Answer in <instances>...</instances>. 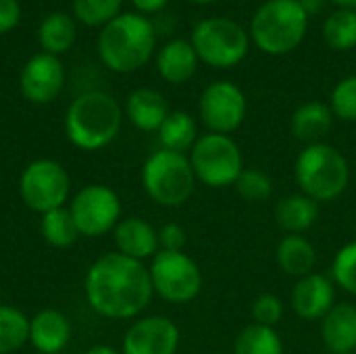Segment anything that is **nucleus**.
<instances>
[{"label": "nucleus", "instance_id": "f257e3e1", "mask_svg": "<svg viewBox=\"0 0 356 354\" xmlns=\"http://www.w3.org/2000/svg\"><path fill=\"white\" fill-rule=\"evenodd\" d=\"M83 292L94 313L119 321L142 315L154 296L148 267L117 250L90 265Z\"/></svg>", "mask_w": 356, "mask_h": 354}, {"label": "nucleus", "instance_id": "f03ea898", "mask_svg": "<svg viewBox=\"0 0 356 354\" xmlns=\"http://www.w3.org/2000/svg\"><path fill=\"white\" fill-rule=\"evenodd\" d=\"M102 65L115 73L142 69L156 50V29L140 13H121L98 33L96 44Z\"/></svg>", "mask_w": 356, "mask_h": 354}, {"label": "nucleus", "instance_id": "7ed1b4c3", "mask_svg": "<svg viewBox=\"0 0 356 354\" xmlns=\"http://www.w3.org/2000/svg\"><path fill=\"white\" fill-rule=\"evenodd\" d=\"M123 108L106 92L79 94L65 113L67 140L86 152L106 148L121 131Z\"/></svg>", "mask_w": 356, "mask_h": 354}, {"label": "nucleus", "instance_id": "20e7f679", "mask_svg": "<svg viewBox=\"0 0 356 354\" xmlns=\"http://www.w3.org/2000/svg\"><path fill=\"white\" fill-rule=\"evenodd\" d=\"M294 177L305 196L327 204L346 192L350 165L346 156L327 142L307 144L294 161Z\"/></svg>", "mask_w": 356, "mask_h": 354}, {"label": "nucleus", "instance_id": "39448f33", "mask_svg": "<svg viewBox=\"0 0 356 354\" xmlns=\"http://www.w3.org/2000/svg\"><path fill=\"white\" fill-rule=\"evenodd\" d=\"M309 15L296 0H267L250 19V40L259 50L282 56L296 50L307 38Z\"/></svg>", "mask_w": 356, "mask_h": 354}, {"label": "nucleus", "instance_id": "423d86ee", "mask_svg": "<svg viewBox=\"0 0 356 354\" xmlns=\"http://www.w3.org/2000/svg\"><path fill=\"white\" fill-rule=\"evenodd\" d=\"M196 184L188 154L159 148L142 165V188L159 207L177 209L186 204L194 194Z\"/></svg>", "mask_w": 356, "mask_h": 354}, {"label": "nucleus", "instance_id": "0eeeda50", "mask_svg": "<svg viewBox=\"0 0 356 354\" xmlns=\"http://www.w3.org/2000/svg\"><path fill=\"white\" fill-rule=\"evenodd\" d=\"M190 44L200 63L215 69H232L246 58L250 33L234 19L207 17L194 25Z\"/></svg>", "mask_w": 356, "mask_h": 354}, {"label": "nucleus", "instance_id": "6e6552de", "mask_svg": "<svg viewBox=\"0 0 356 354\" xmlns=\"http://www.w3.org/2000/svg\"><path fill=\"white\" fill-rule=\"evenodd\" d=\"M188 159L194 169L196 182L213 190L234 188L240 173L246 169L242 148L232 136L225 134L207 131L198 136Z\"/></svg>", "mask_w": 356, "mask_h": 354}, {"label": "nucleus", "instance_id": "1a4fd4ad", "mask_svg": "<svg viewBox=\"0 0 356 354\" xmlns=\"http://www.w3.org/2000/svg\"><path fill=\"white\" fill-rule=\"evenodd\" d=\"M152 290L169 305H188L202 292L204 277L198 263L184 250H159L148 265Z\"/></svg>", "mask_w": 356, "mask_h": 354}, {"label": "nucleus", "instance_id": "9d476101", "mask_svg": "<svg viewBox=\"0 0 356 354\" xmlns=\"http://www.w3.org/2000/svg\"><path fill=\"white\" fill-rule=\"evenodd\" d=\"M71 192L67 169L52 159L31 161L19 177V196L38 215L65 207Z\"/></svg>", "mask_w": 356, "mask_h": 354}, {"label": "nucleus", "instance_id": "9b49d317", "mask_svg": "<svg viewBox=\"0 0 356 354\" xmlns=\"http://www.w3.org/2000/svg\"><path fill=\"white\" fill-rule=\"evenodd\" d=\"M69 213L83 238H100L121 221V198L104 184H88L69 202Z\"/></svg>", "mask_w": 356, "mask_h": 354}, {"label": "nucleus", "instance_id": "f8f14e48", "mask_svg": "<svg viewBox=\"0 0 356 354\" xmlns=\"http://www.w3.org/2000/svg\"><path fill=\"white\" fill-rule=\"evenodd\" d=\"M248 102L240 86L227 79L213 81L204 88L198 100V115L202 125L213 134L232 136L246 119Z\"/></svg>", "mask_w": 356, "mask_h": 354}, {"label": "nucleus", "instance_id": "ddd939ff", "mask_svg": "<svg viewBox=\"0 0 356 354\" xmlns=\"http://www.w3.org/2000/svg\"><path fill=\"white\" fill-rule=\"evenodd\" d=\"M179 328L173 319L165 315L140 317L123 336V354H177L179 348Z\"/></svg>", "mask_w": 356, "mask_h": 354}, {"label": "nucleus", "instance_id": "4468645a", "mask_svg": "<svg viewBox=\"0 0 356 354\" xmlns=\"http://www.w3.org/2000/svg\"><path fill=\"white\" fill-rule=\"evenodd\" d=\"M65 86V67L58 56L48 52H38L27 58L21 69L19 88L27 102L48 104L52 102Z\"/></svg>", "mask_w": 356, "mask_h": 354}, {"label": "nucleus", "instance_id": "2eb2a0df", "mask_svg": "<svg viewBox=\"0 0 356 354\" xmlns=\"http://www.w3.org/2000/svg\"><path fill=\"white\" fill-rule=\"evenodd\" d=\"M290 305L296 317L305 321H321L336 305V284L323 273H309L296 280Z\"/></svg>", "mask_w": 356, "mask_h": 354}, {"label": "nucleus", "instance_id": "dca6fc26", "mask_svg": "<svg viewBox=\"0 0 356 354\" xmlns=\"http://www.w3.org/2000/svg\"><path fill=\"white\" fill-rule=\"evenodd\" d=\"M113 240L117 252L142 263L146 259H152L161 250L159 232L142 217L121 219L113 230Z\"/></svg>", "mask_w": 356, "mask_h": 354}, {"label": "nucleus", "instance_id": "f3484780", "mask_svg": "<svg viewBox=\"0 0 356 354\" xmlns=\"http://www.w3.org/2000/svg\"><path fill=\"white\" fill-rule=\"evenodd\" d=\"M71 340V323L65 313L44 309L29 319V344L40 354H60Z\"/></svg>", "mask_w": 356, "mask_h": 354}, {"label": "nucleus", "instance_id": "a211bd4d", "mask_svg": "<svg viewBox=\"0 0 356 354\" xmlns=\"http://www.w3.org/2000/svg\"><path fill=\"white\" fill-rule=\"evenodd\" d=\"M321 340L332 354L356 353V305L336 303L321 319Z\"/></svg>", "mask_w": 356, "mask_h": 354}, {"label": "nucleus", "instance_id": "6ab92c4d", "mask_svg": "<svg viewBox=\"0 0 356 354\" xmlns=\"http://www.w3.org/2000/svg\"><path fill=\"white\" fill-rule=\"evenodd\" d=\"M125 117L129 123L140 131H159L163 121L167 119L169 102L167 98L154 88H138L127 96L125 102Z\"/></svg>", "mask_w": 356, "mask_h": 354}, {"label": "nucleus", "instance_id": "aec40b11", "mask_svg": "<svg viewBox=\"0 0 356 354\" xmlns=\"http://www.w3.org/2000/svg\"><path fill=\"white\" fill-rule=\"evenodd\" d=\"M198 54L190 40L184 38H173L156 54V71L159 75L169 81V83H186L194 77L198 69Z\"/></svg>", "mask_w": 356, "mask_h": 354}, {"label": "nucleus", "instance_id": "412c9836", "mask_svg": "<svg viewBox=\"0 0 356 354\" xmlns=\"http://www.w3.org/2000/svg\"><path fill=\"white\" fill-rule=\"evenodd\" d=\"M334 113L330 104L319 102V100H309L302 102L290 117V129L296 140H300L305 146L307 144H317L323 142V138L330 134L334 125Z\"/></svg>", "mask_w": 356, "mask_h": 354}, {"label": "nucleus", "instance_id": "4be33fe9", "mask_svg": "<svg viewBox=\"0 0 356 354\" xmlns=\"http://www.w3.org/2000/svg\"><path fill=\"white\" fill-rule=\"evenodd\" d=\"M321 204L313 198L298 194H288L277 200L275 204V221L282 232L286 234H300L305 236L319 219Z\"/></svg>", "mask_w": 356, "mask_h": 354}, {"label": "nucleus", "instance_id": "5701e85b", "mask_svg": "<svg viewBox=\"0 0 356 354\" xmlns=\"http://www.w3.org/2000/svg\"><path fill=\"white\" fill-rule=\"evenodd\" d=\"M275 263L286 275L300 280V277L313 273V269L317 265V250L307 236L286 234L277 242Z\"/></svg>", "mask_w": 356, "mask_h": 354}, {"label": "nucleus", "instance_id": "b1692460", "mask_svg": "<svg viewBox=\"0 0 356 354\" xmlns=\"http://www.w3.org/2000/svg\"><path fill=\"white\" fill-rule=\"evenodd\" d=\"M77 38V21L69 13H50L42 19L38 27V42L42 46V52L48 54H63L71 50Z\"/></svg>", "mask_w": 356, "mask_h": 354}, {"label": "nucleus", "instance_id": "393cba45", "mask_svg": "<svg viewBox=\"0 0 356 354\" xmlns=\"http://www.w3.org/2000/svg\"><path fill=\"white\" fill-rule=\"evenodd\" d=\"M159 134L161 148L171 152H190L198 140V125L196 119L186 111H171L163 121Z\"/></svg>", "mask_w": 356, "mask_h": 354}, {"label": "nucleus", "instance_id": "a878e982", "mask_svg": "<svg viewBox=\"0 0 356 354\" xmlns=\"http://www.w3.org/2000/svg\"><path fill=\"white\" fill-rule=\"evenodd\" d=\"M232 354H284V340L275 328L250 323L236 336Z\"/></svg>", "mask_w": 356, "mask_h": 354}, {"label": "nucleus", "instance_id": "bb28decb", "mask_svg": "<svg viewBox=\"0 0 356 354\" xmlns=\"http://www.w3.org/2000/svg\"><path fill=\"white\" fill-rule=\"evenodd\" d=\"M40 217H42L40 232H42V238L46 240V244H50L54 248H69L77 242L79 230H77L67 207L48 211Z\"/></svg>", "mask_w": 356, "mask_h": 354}, {"label": "nucleus", "instance_id": "cd10ccee", "mask_svg": "<svg viewBox=\"0 0 356 354\" xmlns=\"http://www.w3.org/2000/svg\"><path fill=\"white\" fill-rule=\"evenodd\" d=\"M29 342V317L8 305H0V354H13Z\"/></svg>", "mask_w": 356, "mask_h": 354}, {"label": "nucleus", "instance_id": "c85d7f7f", "mask_svg": "<svg viewBox=\"0 0 356 354\" xmlns=\"http://www.w3.org/2000/svg\"><path fill=\"white\" fill-rule=\"evenodd\" d=\"M323 40L332 50L346 52L356 48V10L338 8L323 23Z\"/></svg>", "mask_w": 356, "mask_h": 354}, {"label": "nucleus", "instance_id": "c756f323", "mask_svg": "<svg viewBox=\"0 0 356 354\" xmlns=\"http://www.w3.org/2000/svg\"><path fill=\"white\" fill-rule=\"evenodd\" d=\"M73 17L86 27H104L123 10V0H73Z\"/></svg>", "mask_w": 356, "mask_h": 354}, {"label": "nucleus", "instance_id": "7c9ffc66", "mask_svg": "<svg viewBox=\"0 0 356 354\" xmlns=\"http://www.w3.org/2000/svg\"><path fill=\"white\" fill-rule=\"evenodd\" d=\"M234 190L246 202L261 204V202H267L273 196V179L263 169L246 167L240 173L238 182L234 184Z\"/></svg>", "mask_w": 356, "mask_h": 354}, {"label": "nucleus", "instance_id": "2f4dec72", "mask_svg": "<svg viewBox=\"0 0 356 354\" xmlns=\"http://www.w3.org/2000/svg\"><path fill=\"white\" fill-rule=\"evenodd\" d=\"M332 282L346 294L356 296V240L344 244L332 261Z\"/></svg>", "mask_w": 356, "mask_h": 354}, {"label": "nucleus", "instance_id": "473e14b6", "mask_svg": "<svg viewBox=\"0 0 356 354\" xmlns=\"http://www.w3.org/2000/svg\"><path fill=\"white\" fill-rule=\"evenodd\" d=\"M330 108L336 119L356 123V73L340 79L330 96Z\"/></svg>", "mask_w": 356, "mask_h": 354}, {"label": "nucleus", "instance_id": "72a5a7b5", "mask_svg": "<svg viewBox=\"0 0 356 354\" xmlns=\"http://www.w3.org/2000/svg\"><path fill=\"white\" fill-rule=\"evenodd\" d=\"M284 313H286L284 300L277 294H271V292L259 294L250 305L252 323H259V325L275 328L284 319Z\"/></svg>", "mask_w": 356, "mask_h": 354}, {"label": "nucleus", "instance_id": "f704fd0d", "mask_svg": "<svg viewBox=\"0 0 356 354\" xmlns=\"http://www.w3.org/2000/svg\"><path fill=\"white\" fill-rule=\"evenodd\" d=\"M159 244H161V250H175V252H179L188 244V232L179 223H175V221L165 223L159 230Z\"/></svg>", "mask_w": 356, "mask_h": 354}, {"label": "nucleus", "instance_id": "c9c22d12", "mask_svg": "<svg viewBox=\"0 0 356 354\" xmlns=\"http://www.w3.org/2000/svg\"><path fill=\"white\" fill-rule=\"evenodd\" d=\"M21 21L19 0H0V35L13 31Z\"/></svg>", "mask_w": 356, "mask_h": 354}, {"label": "nucleus", "instance_id": "e433bc0d", "mask_svg": "<svg viewBox=\"0 0 356 354\" xmlns=\"http://www.w3.org/2000/svg\"><path fill=\"white\" fill-rule=\"evenodd\" d=\"M131 4H134L136 13L146 17V15H154V13L163 10L169 4V0H131Z\"/></svg>", "mask_w": 356, "mask_h": 354}, {"label": "nucleus", "instance_id": "4c0bfd02", "mask_svg": "<svg viewBox=\"0 0 356 354\" xmlns=\"http://www.w3.org/2000/svg\"><path fill=\"white\" fill-rule=\"evenodd\" d=\"M300 4V8L311 17V15H319L323 10V6L327 4V0H296Z\"/></svg>", "mask_w": 356, "mask_h": 354}, {"label": "nucleus", "instance_id": "58836bf2", "mask_svg": "<svg viewBox=\"0 0 356 354\" xmlns=\"http://www.w3.org/2000/svg\"><path fill=\"white\" fill-rule=\"evenodd\" d=\"M83 354H123L119 348L115 346H108V344H96V346H90Z\"/></svg>", "mask_w": 356, "mask_h": 354}, {"label": "nucleus", "instance_id": "ea45409f", "mask_svg": "<svg viewBox=\"0 0 356 354\" xmlns=\"http://www.w3.org/2000/svg\"><path fill=\"white\" fill-rule=\"evenodd\" d=\"M338 8H350V10H356V0H332Z\"/></svg>", "mask_w": 356, "mask_h": 354}, {"label": "nucleus", "instance_id": "a19ab883", "mask_svg": "<svg viewBox=\"0 0 356 354\" xmlns=\"http://www.w3.org/2000/svg\"><path fill=\"white\" fill-rule=\"evenodd\" d=\"M194 4H213V2H219V0H190Z\"/></svg>", "mask_w": 356, "mask_h": 354}, {"label": "nucleus", "instance_id": "79ce46f5", "mask_svg": "<svg viewBox=\"0 0 356 354\" xmlns=\"http://www.w3.org/2000/svg\"><path fill=\"white\" fill-rule=\"evenodd\" d=\"M213 354H225V353H213Z\"/></svg>", "mask_w": 356, "mask_h": 354}, {"label": "nucleus", "instance_id": "37998d69", "mask_svg": "<svg viewBox=\"0 0 356 354\" xmlns=\"http://www.w3.org/2000/svg\"><path fill=\"white\" fill-rule=\"evenodd\" d=\"M355 354H356V353H355Z\"/></svg>", "mask_w": 356, "mask_h": 354}]
</instances>
